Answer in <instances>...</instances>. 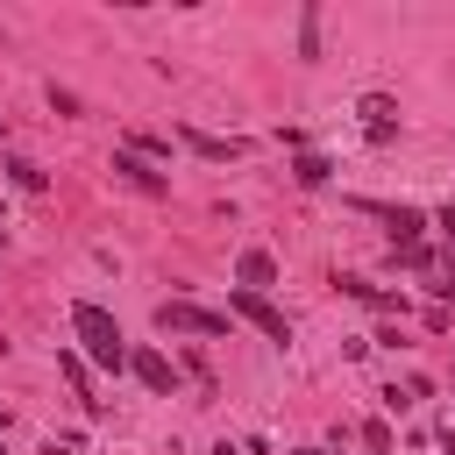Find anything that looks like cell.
<instances>
[{
    "mask_svg": "<svg viewBox=\"0 0 455 455\" xmlns=\"http://www.w3.org/2000/svg\"><path fill=\"white\" fill-rule=\"evenodd\" d=\"M185 142H192L199 156H213V164H220V156H235V142H220V135H199V128H185Z\"/></svg>",
    "mask_w": 455,
    "mask_h": 455,
    "instance_id": "obj_12",
    "label": "cell"
},
{
    "mask_svg": "<svg viewBox=\"0 0 455 455\" xmlns=\"http://www.w3.org/2000/svg\"><path fill=\"white\" fill-rule=\"evenodd\" d=\"M128 370H135L142 391H171V363H164V348H128Z\"/></svg>",
    "mask_w": 455,
    "mask_h": 455,
    "instance_id": "obj_6",
    "label": "cell"
},
{
    "mask_svg": "<svg viewBox=\"0 0 455 455\" xmlns=\"http://www.w3.org/2000/svg\"><path fill=\"white\" fill-rule=\"evenodd\" d=\"M156 327L164 334H228V313H213V306H192V299H164L156 306Z\"/></svg>",
    "mask_w": 455,
    "mask_h": 455,
    "instance_id": "obj_2",
    "label": "cell"
},
{
    "mask_svg": "<svg viewBox=\"0 0 455 455\" xmlns=\"http://www.w3.org/2000/svg\"><path fill=\"white\" fill-rule=\"evenodd\" d=\"M0 427H7V412H0Z\"/></svg>",
    "mask_w": 455,
    "mask_h": 455,
    "instance_id": "obj_20",
    "label": "cell"
},
{
    "mask_svg": "<svg viewBox=\"0 0 455 455\" xmlns=\"http://www.w3.org/2000/svg\"><path fill=\"white\" fill-rule=\"evenodd\" d=\"M213 455H242V448H228V441H220V448H213Z\"/></svg>",
    "mask_w": 455,
    "mask_h": 455,
    "instance_id": "obj_16",
    "label": "cell"
},
{
    "mask_svg": "<svg viewBox=\"0 0 455 455\" xmlns=\"http://www.w3.org/2000/svg\"><path fill=\"white\" fill-rule=\"evenodd\" d=\"M291 455H327V448H291Z\"/></svg>",
    "mask_w": 455,
    "mask_h": 455,
    "instance_id": "obj_17",
    "label": "cell"
},
{
    "mask_svg": "<svg viewBox=\"0 0 455 455\" xmlns=\"http://www.w3.org/2000/svg\"><path fill=\"white\" fill-rule=\"evenodd\" d=\"M441 455H455V441H448V448H441Z\"/></svg>",
    "mask_w": 455,
    "mask_h": 455,
    "instance_id": "obj_18",
    "label": "cell"
},
{
    "mask_svg": "<svg viewBox=\"0 0 455 455\" xmlns=\"http://www.w3.org/2000/svg\"><path fill=\"white\" fill-rule=\"evenodd\" d=\"M299 57H320V7L299 14Z\"/></svg>",
    "mask_w": 455,
    "mask_h": 455,
    "instance_id": "obj_11",
    "label": "cell"
},
{
    "mask_svg": "<svg viewBox=\"0 0 455 455\" xmlns=\"http://www.w3.org/2000/svg\"><path fill=\"white\" fill-rule=\"evenodd\" d=\"M228 306H235V320H249L263 341H291V320H284L263 291H242V284H235V299H228Z\"/></svg>",
    "mask_w": 455,
    "mask_h": 455,
    "instance_id": "obj_3",
    "label": "cell"
},
{
    "mask_svg": "<svg viewBox=\"0 0 455 455\" xmlns=\"http://www.w3.org/2000/svg\"><path fill=\"white\" fill-rule=\"evenodd\" d=\"M341 291H348V299H363V306H377V313H405V299H398V291H384V284H370V277H341Z\"/></svg>",
    "mask_w": 455,
    "mask_h": 455,
    "instance_id": "obj_9",
    "label": "cell"
},
{
    "mask_svg": "<svg viewBox=\"0 0 455 455\" xmlns=\"http://www.w3.org/2000/svg\"><path fill=\"white\" fill-rule=\"evenodd\" d=\"M0 135H7V121H0Z\"/></svg>",
    "mask_w": 455,
    "mask_h": 455,
    "instance_id": "obj_19",
    "label": "cell"
},
{
    "mask_svg": "<svg viewBox=\"0 0 455 455\" xmlns=\"http://www.w3.org/2000/svg\"><path fill=\"white\" fill-rule=\"evenodd\" d=\"M235 277H242V291H263V284L277 277V263H270V249H242V263H235Z\"/></svg>",
    "mask_w": 455,
    "mask_h": 455,
    "instance_id": "obj_8",
    "label": "cell"
},
{
    "mask_svg": "<svg viewBox=\"0 0 455 455\" xmlns=\"http://www.w3.org/2000/svg\"><path fill=\"white\" fill-rule=\"evenodd\" d=\"M291 178H299V185H327V156H313V149H306V156L291 164Z\"/></svg>",
    "mask_w": 455,
    "mask_h": 455,
    "instance_id": "obj_13",
    "label": "cell"
},
{
    "mask_svg": "<svg viewBox=\"0 0 455 455\" xmlns=\"http://www.w3.org/2000/svg\"><path fill=\"white\" fill-rule=\"evenodd\" d=\"M441 228H448V242H455V206H448V213H441Z\"/></svg>",
    "mask_w": 455,
    "mask_h": 455,
    "instance_id": "obj_15",
    "label": "cell"
},
{
    "mask_svg": "<svg viewBox=\"0 0 455 455\" xmlns=\"http://www.w3.org/2000/svg\"><path fill=\"white\" fill-rule=\"evenodd\" d=\"M370 213L391 228V249H412V242H419V228H427V213H419V206H370Z\"/></svg>",
    "mask_w": 455,
    "mask_h": 455,
    "instance_id": "obj_5",
    "label": "cell"
},
{
    "mask_svg": "<svg viewBox=\"0 0 455 455\" xmlns=\"http://www.w3.org/2000/svg\"><path fill=\"white\" fill-rule=\"evenodd\" d=\"M114 178H128V185H135V192H149V199H164V192H171V178H164V171H149L135 149H114Z\"/></svg>",
    "mask_w": 455,
    "mask_h": 455,
    "instance_id": "obj_4",
    "label": "cell"
},
{
    "mask_svg": "<svg viewBox=\"0 0 455 455\" xmlns=\"http://www.w3.org/2000/svg\"><path fill=\"white\" fill-rule=\"evenodd\" d=\"M363 128H370V142H391V135H398V107H391L384 92H370V100H363Z\"/></svg>",
    "mask_w": 455,
    "mask_h": 455,
    "instance_id": "obj_7",
    "label": "cell"
},
{
    "mask_svg": "<svg viewBox=\"0 0 455 455\" xmlns=\"http://www.w3.org/2000/svg\"><path fill=\"white\" fill-rule=\"evenodd\" d=\"M7 178H14L21 192H43V185H50V171H43V164H28V156H14V164H7Z\"/></svg>",
    "mask_w": 455,
    "mask_h": 455,
    "instance_id": "obj_10",
    "label": "cell"
},
{
    "mask_svg": "<svg viewBox=\"0 0 455 455\" xmlns=\"http://www.w3.org/2000/svg\"><path fill=\"white\" fill-rule=\"evenodd\" d=\"M71 334L85 341V355H92L100 370H128V341H121V320H114L107 306L78 299V306H71Z\"/></svg>",
    "mask_w": 455,
    "mask_h": 455,
    "instance_id": "obj_1",
    "label": "cell"
},
{
    "mask_svg": "<svg viewBox=\"0 0 455 455\" xmlns=\"http://www.w3.org/2000/svg\"><path fill=\"white\" fill-rule=\"evenodd\" d=\"M363 448H370V455H391V427L370 419V427H363Z\"/></svg>",
    "mask_w": 455,
    "mask_h": 455,
    "instance_id": "obj_14",
    "label": "cell"
}]
</instances>
